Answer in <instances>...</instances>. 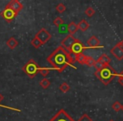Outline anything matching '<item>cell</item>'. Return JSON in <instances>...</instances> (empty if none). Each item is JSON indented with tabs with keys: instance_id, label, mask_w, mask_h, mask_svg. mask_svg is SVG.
<instances>
[{
	"instance_id": "4fadbf2b",
	"label": "cell",
	"mask_w": 123,
	"mask_h": 121,
	"mask_svg": "<svg viewBox=\"0 0 123 121\" xmlns=\"http://www.w3.org/2000/svg\"><path fill=\"white\" fill-rule=\"evenodd\" d=\"M98 61L100 62L101 63H103L106 67V66H110V63H111V59L106 54H102L99 57Z\"/></svg>"
},
{
	"instance_id": "e0dca14e",
	"label": "cell",
	"mask_w": 123,
	"mask_h": 121,
	"mask_svg": "<svg viewBox=\"0 0 123 121\" xmlns=\"http://www.w3.org/2000/svg\"><path fill=\"white\" fill-rule=\"evenodd\" d=\"M86 57L87 56H84L83 53H80V54H78L75 57V60L77 61L80 64H85V61H86Z\"/></svg>"
},
{
	"instance_id": "7a4b0ae2",
	"label": "cell",
	"mask_w": 123,
	"mask_h": 121,
	"mask_svg": "<svg viewBox=\"0 0 123 121\" xmlns=\"http://www.w3.org/2000/svg\"><path fill=\"white\" fill-rule=\"evenodd\" d=\"M117 72L111 66H106L101 71H95L94 76L101 81L104 85H108L115 77L117 76Z\"/></svg>"
},
{
	"instance_id": "d4e9b609",
	"label": "cell",
	"mask_w": 123,
	"mask_h": 121,
	"mask_svg": "<svg viewBox=\"0 0 123 121\" xmlns=\"http://www.w3.org/2000/svg\"><path fill=\"white\" fill-rule=\"evenodd\" d=\"M105 67V66L103 63H101L100 62H99L98 60L95 62V63H94V67L95 68L96 71H101Z\"/></svg>"
},
{
	"instance_id": "3957f363",
	"label": "cell",
	"mask_w": 123,
	"mask_h": 121,
	"mask_svg": "<svg viewBox=\"0 0 123 121\" xmlns=\"http://www.w3.org/2000/svg\"><path fill=\"white\" fill-rule=\"evenodd\" d=\"M41 67L33 59L29 60L25 66L22 67V70L30 78H34L37 73H39V70Z\"/></svg>"
},
{
	"instance_id": "8fae6325",
	"label": "cell",
	"mask_w": 123,
	"mask_h": 121,
	"mask_svg": "<svg viewBox=\"0 0 123 121\" xmlns=\"http://www.w3.org/2000/svg\"><path fill=\"white\" fill-rule=\"evenodd\" d=\"M87 45L90 48H95L98 46H100V41L96 36L93 35L87 40Z\"/></svg>"
},
{
	"instance_id": "ba28073f",
	"label": "cell",
	"mask_w": 123,
	"mask_h": 121,
	"mask_svg": "<svg viewBox=\"0 0 123 121\" xmlns=\"http://www.w3.org/2000/svg\"><path fill=\"white\" fill-rule=\"evenodd\" d=\"M86 48H87V47H85V46H84V45L83 44L80 40H76V42L74 43V44L73 45L72 47H71L70 51H69V53H70V54H74L75 56H77L78 54H80V53H82L83 51H84V50H85Z\"/></svg>"
},
{
	"instance_id": "484cf974",
	"label": "cell",
	"mask_w": 123,
	"mask_h": 121,
	"mask_svg": "<svg viewBox=\"0 0 123 121\" xmlns=\"http://www.w3.org/2000/svg\"><path fill=\"white\" fill-rule=\"evenodd\" d=\"M53 24L56 26H61L62 24H63V19H62L61 17H57L53 20Z\"/></svg>"
},
{
	"instance_id": "52a82bcc",
	"label": "cell",
	"mask_w": 123,
	"mask_h": 121,
	"mask_svg": "<svg viewBox=\"0 0 123 121\" xmlns=\"http://www.w3.org/2000/svg\"><path fill=\"white\" fill-rule=\"evenodd\" d=\"M76 40H77V39L74 38V35H67L63 40H62L61 41V45L64 49L67 50V51L69 52L71 47H72L73 45L76 42Z\"/></svg>"
},
{
	"instance_id": "30bf717a",
	"label": "cell",
	"mask_w": 123,
	"mask_h": 121,
	"mask_svg": "<svg viewBox=\"0 0 123 121\" xmlns=\"http://www.w3.org/2000/svg\"><path fill=\"white\" fill-rule=\"evenodd\" d=\"M5 7L9 8V9H11L12 10H14L15 13L19 14V13L22 10L24 6H23V4H21L19 1H18V0H11V1H9V2L8 3V4Z\"/></svg>"
},
{
	"instance_id": "44dd1931",
	"label": "cell",
	"mask_w": 123,
	"mask_h": 121,
	"mask_svg": "<svg viewBox=\"0 0 123 121\" xmlns=\"http://www.w3.org/2000/svg\"><path fill=\"white\" fill-rule=\"evenodd\" d=\"M66 9H67V7H66V5L63 4H58L56 6V10L57 11L58 13H60V14L65 12Z\"/></svg>"
},
{
	"instance_id": "1f68e13d",
	"label": "cell",
	"mask_w": 123,
	"mask_h": 121,
	"mask_svg": "<svg viewBox=\"0 0 123 121\" xmlns=\"http://www.w3.org/2000/svg\"><path fill=\"white\" fill-rule=\"evenodd\" d=\"M109 121H114V120H113V119H111V120H109Z\"/></svg>"
},
{
	"instance_id": "4316f807",
	"label": "cell",
	"mask_w": 123,
	"mask_h": 121,
	"mask_svg": "<svg viewBox=\"0 0 123 121\" xmlns=\"http://www.w3.org/2000/svg\"><path fill=\"white\" fill-rule=\"evenodd\" d=\"M78 121H93V120L87 114H84L80 118H79Z\"/></svg>"
},
{
	"instance_id": "7c38bea8",
	"label": "cell",
	"mask_w": 123,
	"mask_h": 121,
	"mask_svg": "<svg viewBox=\"0 0 123 121\" xmlns=\"http://www.w3.org/2000/svg\"><path fill=\"white\" fill-rule=\"evenodd\" d=\"M6 45L8 46V47H9V49L14 50V49H15V48L18 46V45H19V42H18V40L14 37H10L7 40V42H6Z\"/></svg>"
},
{
	"instance_id": "5bb4252c",
	"label": "cell",
	"mask_w": 123,
	"mask_h": 121,
	"mask_svg": "<svg viewBox=\"0 0 123 121\" xmlns=\"http://www.w3.org/2000/svg\"><path fill=\"white\" fill-rule=\"evenodd\" d=\"M89 28V24L85 19H82L80 22L78 24V29L81 31H86Z\"/></svg>"
},
{
	"instance_id": "4dcf8cb0",
	"label": "cell",
	"mask_w": 123,
	"mask_h": 121,
	"mask_svg": "<svg viewBox=\"0 0 123 121\" xmlns=\"http://www.w3.org/2000/svg\"><path fill=\"white\" fill-rule=\"evenodd\" d=\"M121 110L123 111V104H122V108H121Z\"/></svg>"
},
{
	"instance_id": "cb8c5ba5",
	"label": "cell",
	"mask_w": 123,
	"mask_h": 121,
	"mask_svg": "<svg viewBox=\"0 0 123 121\" xmlns=\"http://www.w3.org/2000/svg\"><path fill=\"white\" fill-rule=\"evenodd\" d=\"M50 72V70L48 68H45V67H43V68H40L39 70V73L41 74V76H42L44 78H46V77L48 76V74H49Z\"/></svg>"
},
{
	"instance_id": "8992f818",
	"label": "cell",
	"mask_w": 123,
	"mask_h": 121,
	"mask_svg": "<svg viewBox=\"0 0 123 121\" xmlns=\"http://www.w3.org/2000/svg\"><path fill=\"white\" fill-rule=\"evenodd\" d=\"M35 37L37 38V39L41 41L43 45H44V44H46V43H47L48 41L51 40V35L50 34V33L48 32L46 29L42 28V29H41L37 33H36Z\"/></svg>"
},
{
	"instance_id": "ffe728a7",
	"label": "cell",
	"mask_w": 123,
	"mask_h": 121,
	"mask_svg": "<svg viewBox=\"0 0 123 121\" xmlns=\"http://www.w3.org/2000/svg\"><path fill=\"white\" fill-rule=\"evenodd\" d=\"M95 62L96 61L93 57H91V56H87V57H86V61H85V65L89 66V67H94Z\"/></svg>"
},
{
	"instance_id": "9c48e42d",
	"label": "cell",
	"mask_w": 123,
	"mask_h": 121,
	"mask_svg": "<svg viewBox=\"0 0 123 121\" xmlns=\"http://www.w3.org/2000/svg\"><path fill=\"white\" fill-rule=\"evenodd\" d=\"M111 53L119 61L123 59V48L121 42L117 43L112 49L111 50Z\"/></svg>"
},
{
	"instance_id": "f1b7e54d",
	"label": "cell",
	"mask_w": 123,
	"mask_h": 121,
	"mask_svg": "<svg viewBox=\"0 0 123 121\" xmlns=\"http://www.w3.org/2000/svg\"><path fill=\"white\" fill-rule=\"evenodd\" d=\"M3 100H4V96H3V95H2V94L0 93V103L2 102V101H3Z\"/></svg>"
},
{
	"instance_id": "83f0119b",
	"label": "cell",
	"mask_w": 123,
	"mask_h": 121,
	"mask_svg": "<svg viewBox=\"0 0 123 121\" xmlns=\"http://www.w3.org/2000/svg\"><path fill=\"white\" fill-rule=\"evenodd\" d=\"M117 77H118V82H119L121 86H123V72L117 74Z\"/></svg>"
},
{
	"instance_id": "2e32d148",
	"label": "cell",
	"mask_w": 123,
	"mask_h": 121,
	"mask_svg": "<svg viewBox=\"0 0 123 121\" xmlns=\"http://www.w3.org/2000/svg\"><path fill=\"white\" fill-rule=\"evenodd\" d=\"M51 85V82H50L49 79L47 78H43L42 80L40 81V86H41L42 88L46 89L49 87V86Z\"/></svg>"
},
{
	"instance_id": "f546056e",
	"label": "cell",
	"mask_w": 123,
	"mask_h": 121,
	"mask_svg": "<svg viewBox=\"0 0 123 121\" xmlns=\"http://www.w3.org/2000/svg\"><path fill=\"white\" fill-rule=\"evenodd\" d=\"M121 45H122V48H123V40L121 41Z\"/></svg>"
},
{
	"instance_id": "603a6c76",
	"label": "cell",
	"mask_w": 123,
	"mask_h": 121,
	"mask_svg": "<svg viewBox=\"0 0 123 121\" xmlns=\"http://www.w3.org/2000/svg\"><path fill=\"white\" fill-rule=\"evenodd\" d=\"M84 13H85V14L88 16V17L91 18V17H93V16L94 15V14H95V10H94L92 7H89V8H87V9H86V10H85V12H84Z\"/></svg>"
},
{
	"instance_id": "6da1fadb",
	"label": "cell",
	"mask_w": 123,
	"mask_h": 121,
	"mask_svg": "<svg viewBox=\"0 0 123 121\" xmlns=\"http://www.w3.org/2000/svg\"><path fill=\"white\" fill-rule=\"evenodd\" d=\"M46 61L59 72H63L68 66H73L75 62L72 55L62 46H58L51 54H50Z\"/></svg>"
},
{
	"instance_id": "9a60e30c",
	"label": "cell",
	"mask_w": 123,
	"mask_h": 121,
	"mask_svg": "<svg viewBox=\"0 0 123 121\" xmlns=\"http://www.w3.org/2000/svg\"><path fill=\"white\" fill-rule=\"evenodd\" d=\"M78 24H75V22H71L70 24L68 25V30L69 32V35H74L78 31Z\"/></svg>"
},
{
	"instance_id": "5b68a950",
	"label": "cell",
	"mask_w": 123,
	"mask_h": 121,
	"mask_svg": "<svg viewBox=\"0 0 123 121\" xmlns=\"http://www.w3.org/2000/svg\"><path fill=\"white\" fill-rule=\"evenodd\" d=\"M0 15L7 23H10L15 19V17L18 15V14L14 12V10H12L11 9H9V8L5 7L4 10L0 13Z\"/></svg>"
},
{
	"instance_id": "ac0fdd59",
	"label": "cell",
	"mask_w": 123,
	"mask_h": 121,
	"mask_svg": "<svg viewBox=\"0 0 123 121\" xmlns=\"http://www.w3.org/2000/svg\"><path fill=\"white\" fill-rule=\"evenodd\" d=\"M59 89H60V91L62 92H68L70 90V86H69L67 82H62V83L59 86Z\"/></svg>"
},
{
	"instance_id": "277c9868",
	"label": "cell",
	"mask_w": 123,
	"mask_h": 121,
	"mask_svg": "<svg viewBox=\"0 0 123 121\" xmlns=\"http://www.w3.org/2000/svg\"><path fill=\"white\" fill-rule=\"evenodd\" d=\"M49 121H75L64 109H60Z\"/></svg>"
},
{
	"instance_id": "d6986e66",
	"label": "cell",
	"mask_w": 123,
	"mask_h": 121,
	"mask_svg": "<svg viewBox=\"0 0 123 121\" xmlns=\"http://www.w3.org/2000/svg\"><path fill=\"white\" fill-rule=\"evenodd\" d=\"M31 45H32L33 46H34L36 49H37V48H39V47H41V46H42V43L41 42V41L37 39V38H33L32 39V40H31Z\"/></svg>"
},
{
	"instance_id": "7402d4cb",
	"label": "cell",
	"mask_w": 123,
	"mask_h": 121,
	"mask_svg": "<svg viewBox=\"0 0 123 121\" xmlns=\"http://www.w3.org/2000/svg\"><path fill=\"white\" fill-rule=\"evenodd\" d=\"M112 109L113 110H115L116 112H119L120 110H121V108H122V104H121V103L118 102V101H116V102H115L114 104H112Z\"/></svg>"
}]
</instances>
